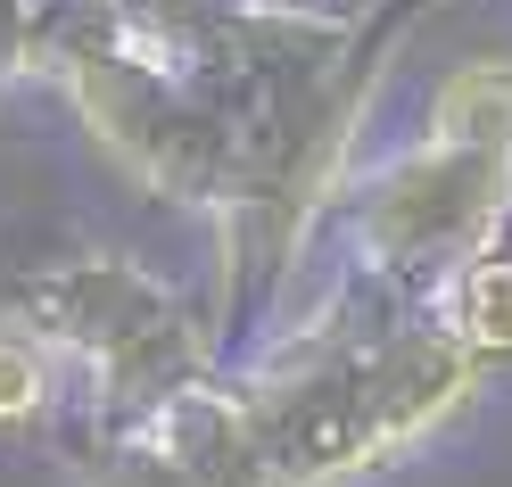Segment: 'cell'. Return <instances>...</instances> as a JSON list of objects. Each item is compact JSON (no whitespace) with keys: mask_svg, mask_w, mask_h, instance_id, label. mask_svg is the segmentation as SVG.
I'll use <instances>...</instances> for the list:
<instances>
[{"mask_svg":"<svg viewBox=\"0 0 512 487\" xmlns=\"http://www.w3.org/2000/svg\"><path fill=\"white\" fill-rule=\"evenodd\" d=\"M479 380L488 372L422 306L364 273H347L314 314L273 322L248 364H232L281 487H356L405 463L479 397Z\"/></svg>","mask_w":512,"mask_h":487,"instance_id":"1","label":"cell"},{"mask_svg":"<svg viewBox=\"0 0 512 487\" xmlns=\"http://www.w3.org/2000/svg\"><path fill=\"white\" fill-rule=\"evenodd\" d=\"M512 232V50L463 58L430 124L347 182V273L422 306L446 273Z\"/></svg>","mask_w":512,"mask_h":487,"instance_id":"2","label":"cell"},{"mask_svg":"<svg viewBox=\"0 0 512 487\" xmlns=\"http://www.w3.org/2000/svg\"><path fill=\"white\" fill-rule=\"evenodd\" d=\"M17 314L67 355L75 421L141 430L190 380L223 372V331L133 248H67L17 281Z\"/></svg>","mask_w":512,"mask_h":487,"instance_id":"3","label":"cell"},{"mask_svg":"<svg viewBox=\"0 0 512 487\" xmlns=\"http://www.w3.org/2000/svg\"><path fill=\"white\" fill-rule=\"evenodd\" d=\"M141 430L166 438V446L182 454V471L199 479V487H281L273 463H265V438H256V421H248L240 388H232V372L190 380L157 421H141Z\"/></svg>","mask_w":512,"mask_h":487,"instance_id":"4","label":"cell"},{"mask_svg":"<svg viewBox=\"0 0 512 487\" xmlns=\"http://www.w3.org/2000/svg\"><path fill=\"white\" fill-rule=\"evenodd\" d=\"M422 314L471 355L479 372L512 364V240H496L488 256H471L463 273H446L422 298Z\"/></svg>","mask_w":512,"mask_h":487,"instance_id":"5","label":"cell"},{"mask_svg":"<svg viewBox=\"0 0 512 487\" xmlns=\"http://www.w3.org/2000/svg\"><path fill=\"white\" fill-rule=\"evenodd\" d=\"M75 405V372L25 314H0V438L50 430Z\"/></svg>","mask_w":512,"mask_h":487,"instance_id":"6","label":"cell"},{"mask_svg":"<svg viewBox=\"0 0 512 487\" xmlns=\"http://www.w3.org/2000/svg\"><path fill=\"white\" fill-rule=\"evenodd\" d=\"M67 471H75V487H199L157 430H108V421L67 430Z\"/></svg>","mask_w":512,"mask_h":487,"instance_id":"7","label":"cell"},{"mask_svg":"<svg viewBox=\"0 0 512 487\" xmlns=\"http://www.w3.org/2000/svg\"><path fill=\"white\" fill-rule=\"evenodd\" d=\"M34 25H42V0H0V91L34 83Z\"/></svg>","mask_w":512,"mask_h":487,"instance_id":"8","label":"cell"}]
</instances>
